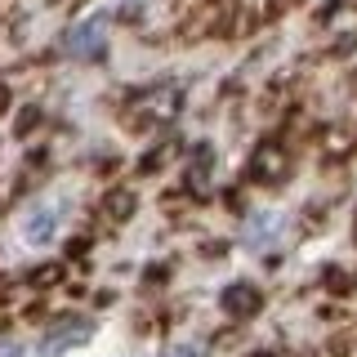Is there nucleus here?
Listing matches in <instances>:
<instances>
[{"label": "nucleus", "instance_id": "f257e3e1", "mask_svg": "<svg viewBox=\"0 0 357 357\" xmlns=\"http://www.w3.org/2000/svg\"><path fill=\"white\" fill-rule=\"evenodd\" d=\"M134 107H139V112H134L139 126H170V121L178 116V107H183V89H178V85H156Z\"/></svg>", "mask_w": 357, "mask_h": 357}, {"label": "nucleus", "instance_id": "f03ea898", "mask_svg": "<svg viewBox=\"0 0 357 357\" xmlns=\"http://www.w3.org/2000/svg\"><path fill=\"white\" fill-rule=\"evenodd\" d=\"M107 45V18H85L81 27H72V36H67V54L72 59H98Z\"/></svg>", "mask_w": 357, "mask_h": 357}, {"label": "nucleus", "instance_id": "7ed1b4c3", "mask_svg": "<svg viewBox=\"0 0 357 357\" xmlns=\"http://www.w3.org/2000/svg\"><path fill=\"white\" fill-rule=\"evenodd\" d=\"M286 170H290V161L277 143H259L250 152V178H259V183H282Z\"/></svg>", "mask_w": 357, "mask_h": 357}, {"label": "nucleus", "instance_id": "20e7f679", "mask_svg": "<svg viewBox=\"0 0 357 357\" xmlns=\"http://www.w3.org/2000/svg\"><path fill=\"white\" fill-rule=\"evenodd\" d=\"M219 304H223V312L228 317H255V312L264 308V295L255 290L250 282H232V286H223V295H219Z\"/></svg>", "mask_w": 357, "mask_h": 357}, {"label": "nucleus", "instance_id": "39448f33", "mask_svg": "<svg viewBox=\"0 0 357 357\" xmlns=\"http://www.w3.org/2000/svg\"><path fill=\"white\" fill-rule=\"evenodd\" d=\"M89 335H94V326H89V321H76V326H54L50 335H45L40 340V353H63V349H72V344H85Z\"/></svg>", "mask_w": 357, "mask_h": 357}, {"label": "nucleus", "instance_id": "423d86ee", "mask_svg": "<svg viewBox=\"0 0 357 357\" xmlns=\"http://www.w3.org/2000/svg\"><path fill=\"white\" fill-rule=\"evenodd\" d=\"M54 223H59V219H54V210L40 206V210H31V215L22 219V237H27V241H50L54 237Z\"/></svg>", "mask_w": 357, "mask_h": 357}, {"label": "nucleus", "instance_id": "0eeeda50", "mask_svg": "<svg viewBox=\"0 0 357 357\" xmlns=\"http://www.w3.org/2000/svg\"><path fill=\"white\" fill-rule=\"evenodd\" d=\"M103 210H112V219H116V223H126L130 210H134V197H130V192H112V197L103 201Z\"/></svg>", "mask_w": 357, "mask_h": 357}, {"label": "nucleus", "instance_id": "6e6552de", "mask_svg": "<svg viewBox=\"0 0 357 357\" xmlns=\"http://www.w3.org/2000/svg\"><path fill=\"white\" fill-rule=\"evenodd\" d=\"M59 277H63V264H45V268H31V286H54V282H59Z\"/></svg>", "mask_w": 357, "mask_h": 357}, {"label": "nucleus", "instance_id": "1a4fd4ad", "mask_svg": "<svg viewBox=\"0 0 357 357\" xmlns=\"http://www.w3.org/2000/svg\"><path fill=\"white\" fill-rule=\"evenodd\" d=\"M165 357H201L197 344H174V349H165Z\"/></svg>", "mask_w": 357, "mask_h": 357}, {"label": "nucleus", "instance_id": "9d476101", "mask_svg": "<svg viewBox=\"0 0 357 357\" xmlns=\"http://www.w3.org/2000/svg\"><path fill=\"white\" fill-rule=\"evenodd\" d=\"M0 357H22V349L18 344H0Z\"/></svg>", "mask_w": 357, "mask_h": 357}, {"label": "nucleus", "instance_id": "9b49d317", "mask_svg": "<svg viewBox=\"0 0 357 357\" xmlns=\"http://www.w3.org/2000/svg\"><path fill=\"white\" fill-rule=\"evenodd\" d=\"M250 357H273V353H250Z\"/></svg>", "mask_w": 357, "mask_h": 357}, {"label": "nucleus", "instance_id": "f8f14e48", "mask_svg": "<svg viewBox=\"0 0 357 357\" xmlns=\"http://www.w3.org/2000/svg\"><path fill=\"white\" fill-rule=\"evenodd\" d=\"M353 232H357V223H353Z\"/></svg>", "mask_w": 357, "mask_h": 357}]
</instances>
